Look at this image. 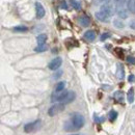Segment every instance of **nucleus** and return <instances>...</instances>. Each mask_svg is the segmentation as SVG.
I'll return each mask as SVG.
<instances>
[{
  "label": "nucleus",
  "mask_w": 135,
  "mask_h": 135,
  "mask_svg": "<svg viewBox=\"0 0 135 135\" xmlns=\"http://www.w3.org/2000/svg\"><path fill=\"white\" fill-rule=\"evenodd\" d=\"M75 98H76V94H75V91H73V90H69V91H68V94H67V96L65 97V99L60 102V103L69 104V103H71V102L74 101V100H75Z\"/></svg>",
  "instance_id": "0eeeda50"
},
{
  "label": "nucleus",
  "mask_w": 135,
  "mask_h": 135,
  "mask_svg": "<svg viewBox=\"0 0 135 135\" xmlns=\"http://www.w3.org/2000/svg\"><path fill=\"white\" fill-rule=\"evenodd\" d=\"M41 123H42L41 119H36V120L32 122V123L26 124V125L24 126V131H25L26 133H32L34 131H36L37 129H40Z\"/></svg>",
  "instance_id": "7ed1b4c3"
},
{
  "label": "nucleus",
  "mask_w": 135,
  "mask_h": 135,
  "mask_svg": "<svg viewBox=\"0 0 135 135\" xmlns=\"http://www.w3.org/2000/svg\"><path fill=\"white\" fill-rule=\"evenodd\" d=\"M109 1H110V0H95L94 2H95L96 5H100V4H105V3L109 2Z\"/></svg>",
  "instance_id": "a878e982"
},
{
  "label": "nucleus",
  "mask_w": 135,
  "mask_h": 135,
  "mask_svg": "<svg viewBox=\"0 0 135 135\" xmlns=\"http://www.w3.org/2000/svg\"><path fill=\"white\" fill-rule=\"evenodd\" d=\"M117 118H118V112H117L115 110H111V111L108 113V118H109V120H110V122L115 120Z\"/></svg>",
  "instance_id": "aec40b11"
},
{
  "label": "nucleus",
  "mask_w": 135,
  "mask_h": 135,
  "mask_svg": "<svg viewBox=\"0 0 135 135\" xmlns=\"http://www.w3.org/2000/svg\"><path fill=\"white\" fill-rule=\"evenodd\" d=\"M64 110H65V104L59 102V103L54 104V105L51 106L50 108H49V110H48V114H49L50 117H54V115L60 113V112L64 111Z\"/></svg>",
  "instance_id": "f03ea898"
},
{
  "label": "nucleus",
  "mask_w": 135,
  "mask_h": 135,
  "mask_svg": "<svg viewBox=\"0 0 135 135\" xmlns=\"http://www.w3.org/2000/svg\"><path fill=\"white\" fill-rule=\"evenodd\" d=\"M94 119H95V122H96L97 124H101L102 122L104 120V118H99L98 115L95 114V115H94Z\"/></svg>",
  "instance_id": "bb28decb"
},
{
  "label": "nucleus",
  "mask_w": 135,
  "mask_h": 135,
  "mask_svg": "<svg viewBox=\"0 0 135 135\" xmlns=\"http://www.w3.org/2000/svg\"><path fill=\"white\" fill-rule=\"evenodd\" d=\"M46 41H47V34H45V33L38 34L37 37H36L37 45H45Z\"/></svg>",
  "instance_id": "ddd939ff"
},
{
  "label": "nucleus",
  "mask_w": 135,
  "mask_h": 135,
  "mask_svg": "<svg viewBox=\"0 0 135 135\" xmlns=\"http://www.w3.org/2000/svg\"><path fill=\"white\" fill-rule=\"evenodd\" d=\"M96 18H97L99 21H101V22H109L111 16L108 15L107 13L103 12V11H100V12L96 13Z\"/></svg>",
  "instance_id": "423d86ee"
},
{
  "label": "nucleus",
  "mask_w": 135,
  "mask_h": 135,
  "mask_svg": "<svg viewBox=\"0 0 135 135\" xmlns=\"http://www.w3.org/2000/svg\"><path fill=\"white\" fill-rule=\"evenodd\" d=\"M127 100L129 103H133V101H134V88L131 87L129 89V91L127 94Z\"/></svg>",
  "instance_id": "2eb2a0df"
},
{
  "label": "nucleus",
  "mask_w": 135,
  "mask_h": 135,
  "mask_svg": "<svg viewBox=\"0 0 135 135\" xmlns=\"http://www.w3.org/2000/svg\"><path fill=\"white\" fill-rule=\"evenodd\" d=\"M64 129H65L66 131H75V129H74V126H73V124H72L71 119H70V120H67V122L65 123Z\"/></svg>",
  "instance_id": "f3484780"
},
{
  "label": "nucleus",
  "mask_w": 135,
  "mask_h": 135,
  "mask_svg": "<svg viewBox=\"0 0 135 135\" xmlns=\"http://www.w3.org/2000/svg\"><path fill=\"white\" fill-rule=\"evenodd\" d=\"M113 98L118 102H123L124 101V94H123V91H120V90L115 91V93L113 94Z\"/></svg>",
  "instance_id": "4468645a"
},
{
  "label": "nucleus",
  "mask_w": 135,
  "mask_h": 135,
  "mask_svg": "<svg viewBox=\"0 0 135 135\" xmlns=\"http://www.w3.org/2000/svg\"><path fill=\"white\" fill-rule=\"evenodd\" d=\"M65 87H66V82L65 81H60L55 86V91L56 93H60V91H62L65 89Z\"/></svg>",
  "instance_id": "dca6fc26"
},
{
  "label": "nucleus",
  "mask_w": 135,
  "mask_h": 135,
  "mask_svg": "<svg viewBox=\"0 0 135 135\" xmlns=\"http://www.w3.org/2000/svg\"><path fill=\"white\" fill-rule=\"evenodd\" d=\"M79 21V24L83 27H87L89 24H90V19L87 17V16H81V17L78 19Z\"/></svg>",
  "instance_id": "1a4fd4ad"
},
{
  "label": "nucleus",
  "mask_w": 135,
  "mask_h": 135,
  "mask_svg": "<svg viewBox=\"0 0 135 135\" xmlns=\"http://www.w3.org/2000/svg\"><path fill=\"white\" fill-rule=\"evenodd\" d=\"M61 75H62V71H60V70H59V71H57V72L55 73V75H54V78H55V79H57V78H59Z\"/></svg>",
  "instance_id": "cd10ccee"
},
{
  "label": "nucleus",
  "mask_w": 135,
  "mask_h": 135,
  "mask_svg": "<svg viewBox=\"0 0 135 135\" xmlns=\"http://www.w3.org/2000/svg\"><path fill=\"white\" fill-rule=\"evenodd\" d=\"M126 6L129 12L135 14V0H126Z\"/></svg>",
  "instance_id": "9b49d317"
},
{
  "label": "nucleus",
  "mask_w": 135,
  "mask_h": 135,
  "mask_svg": "<svg viewBox=\"0 0 135 135\" xmlns=\"http://www.w3.org/2000/svg\"><path fill=\"white\" fill-rule=\"evenodd\" d=\"M71 122H72V124H73V126H74L75 131L81 129L85 124L84 118H83V115L80 114V113H74V114L72 115V118H71Z\"/></svg>",
  "instance_id": "f257e3e1"
},
{
  "label": "nucleus",
  "mask_w": 135,
  "mask_h": 135,
  "mask_svg": "<svg viewBox=\"0 0 135 135\" xmlns=\"http://www.w3.org/2000/svg\"><path fill=\"white\" fill-rule=\"evenodd\" d=\"M71 135H78V134H71Z\"/></svg>",
  "instance_id": "2f4dec72"
},
{
  "label": "nucleus",
  "mask_w": 135,
  "mask_h": 135,
  "mask_svg": "<svg viewBox=\"0 0 135 135\" xmlns=\"http://www.w3.org/2000/svg\"><path fill=\"white\" fill-rule=\"evenodd\" d=\"M83 36H84V38L86 41H88V42H94L95 38H96V33H95V31H93V30H87Z\"/></svg>",
  "instance_id": "9d476101"
},
{
  "label": "nucleus",
  "mask_w": 135,
  "mask_h": 135,
  "mask_svg": "<svg viewBox=\"0 0 135 135\" xmlns=\"http://www.w3.org/2000/svg\"><path fill=\"white\" fill-rule=\"evenodd\" d=\"M117 76L119 80L124 79V77H125V69L120 62H118L117 65Z\"/></svg>",
  "instance_id": "6e6552de"
},
{
  "label": "nucleus",
  "mask_w": 135,
  "mask_h": 135,
  "mask_svg": "<svg viewBox=\"0 0 135 135\" xmlns=\"http://www.w3.org/2000/svg\"><path fill=\"white\" fill-rule=\"evenodd\" d=\"M111 36V34L110 33H108V32H106V33H103L101 35V37H100V40H101L102 42H104V41H106L107 38H109Z\"/></svg>",
  "instance_id": "393cba45"
},
{
  "label": "nucleus",
  "mask_w": 135,
  "mask_h": 135,
  "mask_svg": "<svg viewBox=\"0 0 135 135\" xmlns=\"http://www.w3.org/2000/svg\"><path fill=\"white\" fill-rule=\"evenodd\" d=\"M115 12H117L118 16L120 18V19H127V18H128V13H127V9H125L124 7H120V8L115 9Z\"/></svg>",
  "instance_id": "f8f14e48"
},
{
  "label": "nucleus",
  "mask_w": 135,
  "mask_h": 135,
  "mask_svg": "<svg viewBox=\"0 0 135 135\" xmlns=\"http://www.w3.org/2000/svg\"><path fill=\"white\" fill-rule=\"evenodd\" d=\"M114 3V8L118 9L120 7H124V4H126V0H113Z\"/></svg>",
  "instance_id": "a211bd4d"
},
{
  "label": "nucleus",
  "mask_w": 135,
  "mask_h": 135,
  "mask_svg": "<svg viewBox=\"0 0 135 135\" xmlns=\"http://www.w3.org/2000/svg\"><path fill=\"white\" fill-rule=\"evenodd\" d=\"M35 12H36V18L42 19L45 16V8L40 2H35Z\"/></svg>",
  "instance_id": "39448f33"
},
{
  "label": "nucleus",
  "mask_w": 135,
  "mask_h": 135,
  "mask_svg": "<svg viewBox=\"0 0 135 135\" xmlns=\"http://www.w3.org/2000/svg\"><path fill=\"white\" fill-rule=\"evenodd\" d=\"M129 26H130L132 29H134L135 30V20H132V21L129 23Z\"/></svg>",
  "instance_id": "c756f323"
},
{
  "label": "nucleus",
  "mask_w": 135,
  "mask_h": 135,
  "mask_svg": "<svg viewBox=\"0 0 135 135\" xmlns=\"http://www.w3.org/2000/svg\"><path fill=\"white\" fill-rule=\"evenodd\" d=\"M113 25H114L117 28H123V27L125 26V24H124L120 20H118V19L113 20Z\"/></svg>",
  "instance_id": "4be33fe9"
},
{
  "label": "nucleus",
  "mask_w": 135,
  "mask_h": 135,
  "mask_svg": "<svg viewBox=\"0 0 135 135\" xmlns=\"http://www.w3.org/2000/svg\"><path fill=\"white\" fill-rule=\"evenodd\" d=\"M61 64H62L61 57H55L54 59H52L50 62H49L48 68H49L50 70H52V71H55V70H57L58 68L61 66Z\"/></svg>",
  "instance_id": "20e7f679"
},
{
  "label": "nucleus",
  "mask_w": 135,
  "mask_h": 135,
  "mask_svg": "<svg viewBox=\"0 0 135 135\" xmlns=\"http://www.w3.org/2000/svg\"><path fill=\"white\" fill-rule=\"evenodd\" d=\"M126 60H127V62L130 64V65H135V57H133V56H128V57L126 58Z\"/></svg>",
  "instance_id": "b1692460"
},
{
  "label": "nucleus",
  "mask_w": 135,
  "mask_h": 135,
  "mask_svg": "<svg viewBox=\"0 0 135 135\" xmlns=\"http://www.w3.org/2000/svg\"><path fill=\"white\" fill-rule=\"evenodd\" d=\"M70 2H71V4H72V6H73L76 11H80V9H81V5H80V3H79L77 0H70Z\"/></svg>",
  "instance_id": "412c9836"
},
{
  "label": "nucleus",
  "mask_w": 135,
  "mask_h": 135,
  "mask_svg": "<svg viewBox=\"0 0 135 135\" xmlns=\"http://www.w3.org/2000/svg\"><path fill=\"white\" fill-rule=\"evenodd\" d=\"M14 31H16V32H26V31H28V27L23 26V25L16 26V27H14Z\"/></svg>",
  "instance_id": "6ab92c4d"
},
{
  "label": "nucleus",
  "mask_w": 135,
  "mask_h": 135,
  "mask_svg": "<svg viewBox=\"0 0 135 135\" xmlns=\"http://www.w3.org/2000/svg\"><path fill=\"white\" fill-rule=\"evenodd\" d=\"M61 8L68 9V5H67V3H66V1H62V2H61Z\"/></svg>",
  "instance_id": "7c9ffc66"
},
{
  "label": "nucleus",
  "mask_w": 135,
  "mask_h": 135,
  "mask_svg": "<svg viewBox=\"0 0 135 135\" xmlns=\"http://www.w3.org/2000/svg\"><path fill=\"white\" fill-rule=\"evenodd\" d=\"M47 50V46L46 45H38L35 49H34V51L35 52H44V51Z\"/></svg>",
  "instance_id": "5701e85b"
},
{
  "label": "nucleus",
  "mask_w": 135,
  "mask_h": 135,
  "mask_svg": "<svg viewBox=\"0 0 135 135\" xmlns=\"http://www.w3.org/2000/svg\"><path fill=\"white\" fill-rule=\"evenodd\" d=\"M128 81H129V82H134V81H135V76H134V75H130V76L128 77Z\"/></svg>",
  "instance_id": "c85d7f7f"
}]
</instances>
